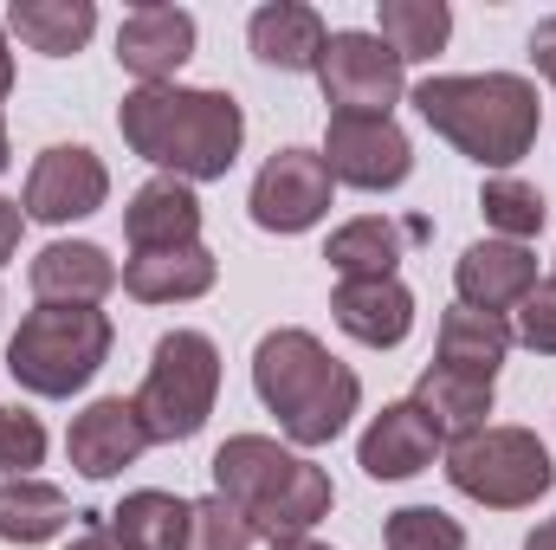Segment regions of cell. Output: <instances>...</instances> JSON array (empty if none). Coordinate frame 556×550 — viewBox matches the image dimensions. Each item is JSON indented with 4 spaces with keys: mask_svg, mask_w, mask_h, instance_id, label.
<instances>
[{
    "mask_svg": "<svg viewBox=\"0 0 556 550\" xmlns=\"http://www.w3.org/2000/svg\"><path fill=\"white\" fill-rule=\"evenodd\" d=\"M531 65H538V78H551L556 85V13L531 26Z\"/></svg>",
    "mask_w": 556,
    "mask_h": 550,
    "instance_id": "34",
    "label": "cell"
},
{
    "mask_svg": "<svg viewBox=\"0 0 556 550\" xmlns=\"http://www.w3.org/2000/svg\"><path fill=\"white\" fill-rule=\"evenodd\" d=\"M220 396V350L207 330H168L149 357V376L137 389V414L149 440H194Z\"/></svg>",
    "mask_w": 556,
    "mask_h": 550,
    "instance_id": "7",
    "label": "cell"
},
{
    "mask_svg": "<svg viewBox=\"0 0 556 550\" xmlns=\"http://www.w3.org/2000/svg\"><path fill=\"white\" fill-rule=\"evenodd\" d=\"M124 240L130 253H168V247H194L201 240V195L175 175L142 182L124 208Z\"/></svg>",
    "mask_w": 556,
    "mask_h": 550,
    "instance_id": "17",
    "label": "cell"
},
{
    "mask_svg": "<svg viewBox=\"0 0 556 550\" xmlns=\"http://www.w3.org/2000/svg\"><path fill=\"white\" fill-rule=\"evenodd\" d=\"M72 518L78 512L52 479H0V545H52Z\"/></svg>",
    "mask_w": 556,
    "mask_h": 550,
    "instance_id": "24",
    "label": "cell"
},
{
    "mask_svg": "<svg viewBox=\"0 0 556 550\" xmlns=\"http://www.w3.org/2000/svg\"><path fill=\"white\" fill-rule=\"evenodd\" d=\"M324 168L343 188L389 195L415 175V142L395 117H330L324 130Z\"/></svg>",
    "mask_w": 556,
    "mask_h": 550,
    "instance_id": "10",
    "label": "cell"
},
{
    "mask_svg": "<svg viewBox=\"0 0 556 550\" xmlns=\"http://www.w3.org/2000/svg\"><path fill=\"white\" fill-rule=\"evenodd\" d=\"M446 33H453V7L446 0H382V13H376V39H389L402 65L433 59L446 46Z\"/></svg>",
    "mask_w": 556,
    "mask_h": 550,
    "instance_id": "27",
    "label": "cell"
},
{
    "mask_svg": "<svg viewBox=\"0 0 556 550\" xmlns=\"http://www.w3.org/2000/svg\"><path fill=\"white\" fill-rule=\"evenodd\" d=\"M78 518H85V525H78V538H72L65 550H130L117 532H111V512H78Z\"/></svg>",
    "mask_w": 556,
    "mask_h": 550,
    "instance_id": "33",
    "label": "cell"
},
{
    "mask_svg": "<svg viewBox=\"0 0 556 550\" xmlns=\"http://www.w3.org/2000/svg\"><path fill=\"white\" fill-rule=\"evenodd\" d=\"M46 460V421L26 409H0V479H33Z\"/></svg>",
    "mask_w": 556,
    "mask_h": 550,
    "instance_id": "31",
    "label": "cell"
},
{
    "mask_svg": "<svg viewBox=\"0 0 556 550\" xmlns=\"http://www.w3.org/2000/svg\"><path fill=\"white\" fill-rule=\"evenodd\" d=\"M420 124L433 137H446L459 155H472L479 168H511L531 155V142L544 130V104L538 85L518 72H453V78H420L415 98Z\"/></svg>",
    "mask_w": 556,
    "mask_h": 550,
    "instance_id": "2",
    "label": "cell"
},
{
    "mask_svg": "<svg viewBox=\"0 0 556 550\" xmlns=\"http://www.w3.org/2000/svg\"><path fill=\"white\" fill-rule=\"evenodd\" d=\"M440 447H446V440L427 427V414H420L415 402H389V409L363 427L356 466H363L369 479H415V473H427V466L440 460Z\"/></svg>",
    "mask_w": 556,
    "mask_h": 550,
    "instance_id": "16",
    "label": "cell"
},
{
    "mask_svg": "<svg viewBox=\"0 0 556 550\" xmlns=\"http://www.w3.org/2000/svg\"><path fill=\"white\" fill-rule=\"evenodd\" d=\"M253 389L260 402L278 414V434L285 447L311 453V447H330L350 414L363 409V376L350 363H337L311 330L285 324V330H266L260 350H253Z\"/></svg>",
    "mask_w": 556,
    "mask_h": 550,
    "instance_id": "3",
    "label": "cell"
},
{
    "mask_svg": "<svg viewBox=\"0 0 556 550\" xmlns=\"http://www.w3.org/2000/svg\"><path fill=\"white\" fill-rule=\"evenodd\" d=\"M194 13L188 7H162V0H142L124 13L117 26V65L137 78V85H175V72L194 59Z\"/></svg>",
    "mask_w": 556,
    "mask_h": 550,
    "instance_id": "13",
    "label": "cell"
},
{
    "mask_svg": "<svg viewBox=\"0 0 556 550\" xmlns=\"http://www.w3.org/2000/svg\"><path fill=\"white\" fill-rule=\"evenodd\" d=\"M117 130L142 162L194 188V182H220L240 162L247 111L233 91H207V85H137L117 104Z\"/></svg>",
    "mask_w": 556,
    "mask_h": 550,
    "instance_id": "1",
    "label": "cell"
},
{
    "mask_svg": "<svg viewBox=\"0 0 556 550\" xmlns=\"http://www.w3.org/2000/svg\"><path fill=\"white\" fill-rule=\"evenodd\" d=\"M382 538H389V550H466V525L446 518L440 505H402V512H389Z\"/></svg>",
    "mask_w": 556,
    "mask_h": 550,
    "instance_id": "29",
    "label": "cell"
},
{
    "mask_svg": "<svg viewBox=\"0 0 556 550\" xmlns=\"http://www.w3.org/2000/svg\"><path fill=\"white\" fill-rule=\"evenodd\" d=\"M531 285H538V253L518 247V240H472L459 253V266H453L459 304L466 311H492V317L518 311L531 298Z\"/></svg>",
    "mask_w": 556,
    "mask_h": 550,
    "instance_id": "14",
    "label": "cell"
},
{
    "mask_svg": "<svg viewBox=\"0 0 556 550\" xmlns=\"http://www.w3.org/2000/svg\"><path fill=\"white\" fill-rule=\"evenodd\" d=\"M7 33H13L26 52L72 59V52L91 46L98 7H91V0H13V7H7Z\"/></svg>",
    "mask_w": 556,
    "mask_h": 550,
    "instance_id": "22",
    "label": "cell"
},
{
    "mask_svg": "<svg viewBox=\"0 0 556 550\" xmlns=\"http://www.w3.org/2000/svg\"><path fill=\"white\" fill-rule=\"evenodd\" d=\"M511 343H525L538 357H556V278H538L531 298L511 311Z\"/></svg>",
    "mask_w": 556,
    "mask_h": 550,
    "instance_id": "32",
    "label": "cell"
},
{
    "mask_svg": "<svg viewBox=\"0 0 556 550\" xmlns=\"http://www.w3.org/2000/svg\"><path fill=\"white\" fill-rule=\"evenodd\" d=\"M525 550H556V518H544V525L525 538Z\"/></svg>",
    "mask_w": 556,
    "mask_h": 550,
    "instance_id": "37",
    "label": "cell"
},
{
    "mask_svg": "<svg viewBox=\"0 0 556 550\" xmlns=\"http://www.w3.org/2000/svg\"><path fill=\"white\" fill-rule=\"evenodd\" d=\"M7 91H13V52H7V26H0V104H7Z\"/></svg>",
    "mask_w": 556,
    "mask_h": 550,
    "instance_id": "36",
    "label": "cell"
},
{
    "mask_svg": "<svg viewBox=\"0 0 556 550\" xmlns=\"http://www.w3.org/2000/svg\"><path fill=\"white\" fill-rule=\"evenodd\" d=\"M104 201H111L104 155H91L85 142H52V149H39V162L26 175L20 214L39 227H72V221H91Z\"/></svg>",
    "mask_w": 556,
    "mask_h": 550,
    "instance_id": "9",
    "label": "cell"
},
{
    "mask_svg": "<svg viewBox=\"0 0 556 550\" xmlns=\"http://www.w3.org/2000/svg\"><path fill=\"white\" fill-rule=\"evenodd\" d=\"M420 414H427V427L440 434V440H466V434H479V427H492V383H479V376H459V370H420L415 396H408Z\"/></svg>",
    "mask_w": 556,
    "mask_h": 550,
    "instance_id": "21",
    "label": "cell"
},
{
    "mask_svg": "<svg viewBox=\"0 0 556 550\" xmlns=\"http://www.w3.org/2000/svg\"><path fill=\"white\" fill-rule=\"evenodd\" d=\"M20 234H26V214H20V201H7V195H0V266L20 253Z\"/></svg>",
    "mask_w": 556,
    "mask_h": 550,
    "instance_id": "35",
    "label": "cell"
},
{
    "mask_svg": "<svg viewBox=\"0 0 556 550\" xmlns=\"http://www.w3.org/2000/svg\"><path fill=\"white\" fill-rule=\"evenodd\" d=\"M433 357H440V370H459V376L492 383L498 363L511 357V324L492 317V311H466V304H453V311L440 317V343H433Z\"/></svg>",
    "mask_w": 556,
    "mask_h": 550,
    "instance_id": "23",
    "label": "cell"
},
{
    "mask_svg": "<svg viewBox=\"0 0 556 550\" xmlns=\"http://www.w3.org/2000/svg\"><path fill=\"white\" fill-rule=\"evenodd\" d=\"M446 479L485 512H525L556 486V466L531 427H479L446 447Z\"/></svg>",
    "mask_w": 556,
    "mask_h": 550,
    "instance_id": "6",
    "label": "cell"
},
{
    "mask_svg": "<svg viewBox=\"0 0 556 550\" xmlns=\"http://www.w3.org/2000/svg\"><path fill=\"white\" fill-rule=\"evenodd\" d=\"M317 85L330 117H395L402 91H408V65L395 59L389 39L376 33H330L324 59H317Z\"/></svg>",
    "mask_w": 556,
    "mask_h": 550,
    "instance_id": "8",
    "label": "cell"
},
{
    "mask_svg": "<svg viewBox=\"0 0 556 550\" xmlns=\"http://www.w3.org/2000/svg\"><path fill=\"white\" fill-rule=\"evenodd\" d=\"M479 208H485V221L498 227V240H538L544 234V221H551V201L531 188V182H518V175H492L485 188H479Z\"/></svg>",
    "mask_w": 556,
    "mask_h": 550,
    "instance_id": "28",
    "label": "cell"
},
{
    "mask_svg": "<svg viewBox=\"0 0 556 550\" xmlns=\"http://www.w3.org/2000/svg\"><path fill=\"white\" fill-rule=\"evenodd\" d=\"M247 39H253V59L273 65V72H317V59H324V46H330V26H324V13L304 7V0H266V7L253 13Z\"/></svg>",
    "mask_w": 556,
    "mask_h": 550,
    "instance_id": "19",
    "label": "cell"
},
{
    "mask_svg": "<svg viewBox=\"0 0 556 550\" xmlns=\"http://www.w3.org/2000/svg\"><path fill=\"white\" fill-rule=\"evenodd\" d=\"M111 343H117V324L98 304H39L7 337V376L26 396L65 402L111 363Z\"/></svg>",
    "mask_w": 556,
    "mask_h": 550,
    "instance_id": "5",
    "label": "cell"
},
{
    "mask_svg": "<svg viewBox=\"0 0 556 550\" xmlns=\"http://www.w3.org/2000/svg\"><path fill=\"white\" fill-rule=\"evenodd\" d=\"M181 550H253V525L240 505H227L220 492L194 499V518H188V545Z\"/></svg>",
    "mask_w": 556,
    "mask_h": 550,
    "instance_id": "30",
    "label": "cell"
},
{
    "mask_svg": "<svg viewBox=\"0 0 556 550\" xmlns=\"http://www.w3.org/2000/svg\"><path fill=\"white\" fill-rule=\"evenodd\" d=\"M273 550H330V545H317V538H278Z\"/></svg>",
    "mask_w": 556,
    "mask_h": 550,
    "instance_id": "38",
    "label": "cell"
},
{
    "mask_svg": "<svg viewBox=\"0 0 556 550\" xmlns=\"http://www.w3.org/2000/svg\"><path fill=\"white\" fill-rule=\"evenodd\" d=\"M188 518H194V499H175V492H124V505L111 512V532L130 550H181L188 545Z\"/></svg>",
    "mask_w": 556,
    "mask_h": 550,
    "instance_id": "26",
    "label": "cell"
},
{
    "mask_svg": "<svg viewBox=\"0 0 556 550\" xmlns=\"http://www.w3.org/2000/svg\"><path fill=\"white\" fill-rule=\"evenodd\" d=\"M149 447L155 440H149V427H142V414H137V396H98L91 409L72 414V427H65V453H72V466L85 479H117L124 466H137Z\"/></svg>",
    "mask_w": 556,
    "mask_h": 550,
    "instance_id": "12",
    "label": "cell"
},
{
    "mask_svg": "<svg viewBox=\"0 0 556 550\" xmlns=\"http://www.w3.org/2000/svg\"><path fill=\"white\" fill-rule=\"evenodd\" d=\"M408 234H420V227H395V221H382V214H363V221H343V227L330 234L324 260H330L337 278H395Z\"/></svg>",
    "mask_w": 556,
    "mask_h": 550,
    "instance_id": "25",
    "label": "cell"
},
{
    "mask_svg": "<svg viewBox=\"0 0 556 550\" xmlns=\"http://www.w3.org/2000/svg\"><path fill=\"white\" fill-rule=\"evenodd\" d=\"M117 291V260L91 240H52L33 253V298L39 304H104Z\"/></svg>",
    "mask_w": 556,
    "mask_h": 550,
    "instance_id": "18",
    "label": "cell"
},
{
    "mask_svg": "<svg viewBox=\"0 0 556 550\" xmlns=\"http://www.w3.org/2000/svg\"><path fill=\"white\" fill-rule=\"evenodd\" d=\"M330 195H337V182L317 149H273L266 168L253 175L247 208H253V227H266V234H311L330 214Z\"/></svg>",
    "mask_w": 556,
    "mask_h": 550,
    "instance_id": "11",
    "label": "cell"
},
{
    "mask_svg": "<svg viewBox=\"0 0 556 550\" xmlns=\"http://www.w3.org/2000/svg\"><path fill=\"white\" fill-rule=\"evenodd\" d=\"M7 162H13V142H7V124H0V175H7Z\"/></svg>",
    "mask_w": 556,
    "mask_h": 550,
    "instance_id": "39",
    "label": "cell"
},
{
    "mask_svg": "<svg viewBox=\"0 0 556 550\" xmlns=\"http://www.w3.org/2000/svg\"><path fill=\"white\" fill-rule=\"evenodd\" d=\"M214 492L247 512L253 538H273V545L278 538H311L337 505L330 473L273 434H233L214 453Z\"/></svg>",
    "mask_w": 556,
    "mask_h": 550,
    "instance_id": "4",
    "label": "cell"
},
{
    "mask_svg": "<svg viewBox=\"0 0 556 550\" xmlns=\"http://www.w3.org/2000/svg\"><path fill=\"white\" fill-rule=\"evenodd\" d=\"M220 278V260L194 240V247H168V253H130L124 260V291L137 304H188L207 298Z\"/></svg>",
    "mask_w": 556,
    "mask_h": 550,
    "instance_id": "20",
    "label": "cell"
},
{
    "mask_svg": "<svg viewBox=\"0 0 556 550\" xmlns=\"http://www.w3.org/2000/svg\"><path fill=\"white\" fill-rule=\"evenodd\" d=\"M330 317L343 337H356L363 350H395L415 330V291L402 278H337L330 291Z\"/></svg>",
    "mask_w": 556,
    "mask_h": 550,
    "instance_id": "15",
    "label": "cell"
}]
</instances>
